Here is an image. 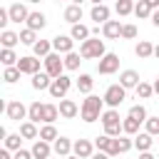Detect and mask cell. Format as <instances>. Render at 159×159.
Masks as SVG:
<instances>
[{"label": "cell", "instance_id": "cell-50", "mask_svg": "<svg viewBox=\"0 0 159 159\" xmlns=\"http://www.w3.org/2000/svg\"><path fill=\"white\" fill-rule=\"evenodd\" d=\"M0 159H12V157H10V149H7V147H5V149H0Z\"/></svg>", "mask_w": 159, "mask_h": 159}, {"label": "cell", "instance_id": "cell-16", "mask_svg": "<svg viewBox=\"0 0 159 159\" xmlns=\"http://www.w3.org/2000/svg\"><path fill=\"white\" fill-rule=\"evenodd\" d=\"M72 144H75V142H70L67 137H57V139L52 142V152H55L57 157H70V152H72Z\"/></svg>", "mask_w": 159, "mask_h": 159}, {"label": "cell", "instance_id": "cell-3", "mask_svg": "<svg viewBox=\"0 0 159 159\" xmlns=\"http://www.w3.org/2000/svg\"><path fill=\"white\" fill-rule=\"evenodd\" d=\"M99 122L104 124V134H109V137H119V132H124V129H122V119H119V112H117L114 107H109L107 112H102Z\"/></svg>", "mask_w": 159, "mask_h": 159}, {"label": "cell", "instance_id": "cell-35", "mask_svg": "<svg viewBox=\"0 0 159 159\" xmlns=\"http://www.w3.org/2000/svg\"><path fill=\"white\" fill-rule=\"evenodd\" d=\"M57 117H60V107H55V104H45V114H42V122H45V124H52Z\"/></svg>", "mask_w": 159, "mask_h": 159}, {"label": "cell", "instance_id": "cell-60", "mask_svg": "<svg viewBox=\"0 0 159 159\" xmlns=\"http://www.w3.org/2000/svg\"><path fill=\"white\" fill-rule=\"evenodd\" d=\"M50 159H52V157H50Z\"/></svg>", "mask_w": 159, "mask_h": 159}, {"label": "cell", "instance_id": "cell-27", "mask_svg": "<svg viewBox=\"0 0 159 159\" xmlns=\"http://www.w3.org/2000/svg\"><path fill=\"white\" fill-rule=\"evenodd\" d=\"M32 52H35V57H47L52 52V40H37L32 45Z\"/></svg>", "mask_w": 159, "mask_h": 159}, {"label": "cell", "instance_id": "cell-38", "mask_svg": "<svg viewBox=\"0 0 159 159\" xmlns=\"http://www.w3.org/2000/svg\"><path fill=\"white\" fill-rule=\"evenodd\" d=\"M20 42H22V45H30V47H32V45L37 42V32H35V30H30V27L20 30Z\"/></svg>", "mask_w": 159, "mask_h": 159}, {"label": "cell", "instance_id": "cell-58", "mask_svg": "<svg viewBox=\"0 0 159 159\" xmlns=\"http://www.w3.org/2000/svg\"><path fill=\"white\" fill-rule=\"evenodd\" d=\"M27 2H40V0H27Z\"/></svg>", "mask_w": 159, "mask_h": 159}, {"label": "cell", "instance_id": "cell-28", "mask_svg": "<svg viewBox=\"0 0 159 159\" xmlns=\"http://www.w3.org/2000/svg\"><path fill=\"white\" fill-rule=\"evenodd\" d=\"M75 84H77V89H80L82 94H92V87H94V80H92V75H80Z\"/></svg>", "mask_w": 159, "mask_h": 159}, {"label": "cell", "instance_id": "cell-2", "mask_svg": "<svg viewBox=\"0 0 159 159\" xmlns=\"http://www.w3.org/2000/svg\"><path fill=\"white\" fill-rule=\"evenodd\" d=\"M80 55L84 60H102L107 55V50H104V42L99 37H89V40H84L80 45Z\"/></svg>", "mask_w": 159, "mask_h": 159}, {"label": "cell", "instance_id": "cell-14", "mask_svg": "<svg viewBox=\"0 0 159 159\" xmlns=\"http://www.w3.org/2000/svg\"><path fill=\"white\" fill-rule=\"evenodd\" d=\"M32 157L35 159H50V154H52V147H50V142H45V139H35V144H32Z\"/></svg>", "mask_w": 159, "mask_h": 159}, {"label": "cell", "instance_id": "cell-23", "mask_svg": "<svg viewBox=\"0 0 159 159\" xmlns=\"http://www.w3.org/2000/svg\"><path fill=\"white\" fill-rule=\"evenodd\" d=\"M20 134H22V139H37L40 137V129H37V124L35 122H22L20 124Z\"/></svg>", "mask_w": 159, "mask_h": 159}, {"label": "cell", "instance_id": "cell-47", "mask_svg": "<svg viewBox=\"0 0 159 159\" xmlns=\"http://www.w3.org/2000/svg\"><path fill=\"white\" fill-rule=\"evenodd\" d=\"M7 22H10V12L7 10H0V27H5Z\"/></svg>", "mask_w": 159, "mask_h": 159}, {"label": "cell", "instance_id": "cell-8", "mask_svg": "<svg viewBox=\"0 0 159 159\" xmlns=\"http://www.w3.org/2000/svg\"><path fill=\"white\" fill-rule=\"evenodd\" d=\"M17 70L22 72V75H37L40 72V57H35V55H27V57H20L17 60Z\"/></svg>", "mask_w": 159, "mask_h": 159}, {"label": "cell", "instance_id": "cell-13", "mask_svg": "<svg viewBox=\"0 0 159 159\" xmlns=\"http://www.w3.org/2000/svg\"><path fill=\"white\" fill-rule=\"evenodd\" d=\"M102 35H104L107 40H119V37H122V22H119V20H107V22L102 25Z\"/></svg>", "mask_w": 159, "mask_h": 159}, {"label": "cell", "instance_id": "cell-12", "mask_svg": "<svg viewBox=\"0 0 159 159\" xmlns=\"http://www.w3.org/2000/svg\"><path fill=\"white\" fill-rule=\"evenodd\" d=\"M7 12H10V22H27V17H30V12H27V7L22 5V2H12L10 7H7Z\"/></svg>", "mask_w": 159, "mask_h": 159}, {"label": "cell", "instance_id": "cell-11", "mask_svg": "<svg viewBox=\"0 0 159 159\" xmlns=\"http://www.w3.org/2000/svg\"><path fill=\"white\" fill-rule=\"evenodd\" d=\"M72 154H77L80 159H89V157L94 154V144H92L89 139H77V142L72 144Z\"/></svg>", "mask_w": 159, "mask_h": 159}, {"label": "cell", "instance_id": "cell-43", "mask_svg": "<svg viewBox=\"0 0 159 159\" xmlns=\"http://www.w3.org/2000/svg\"><path fill=\"white\" fill-rule=\"evenodd\" d=\"M144 124H147V132H149L152 137H157V134H159V117H147V122H144Z\"/></svg>", "mask_w": 159, "mask_h": 159}, {"label": "cell", "instance_id": "cell-7", "mask_svg": "<svg viewBox=\"0 0 159 159\" xmlns=\"http://www.w3.org/2000/svg\"><path fill=\"white\" fill-rule=\"evenodd\" d=\"M117 70H119V55H114V52H107L97 62V72L99 75H114Z\"/></svg>", "mask_w": 159, "mask_h": 159}, {"label": "cell", "instance_id": "cell-51", "mask_svg": "<svg viewBox=\"0 0 159 159\" xmlns=\"http://www.w3.org/2000/svg\"><path fill=\"white\" fill-rule=\"evenodd\" d=\"M139 159H154L152 152H139Z\"/></svg>", "mask_w": 159, "mask_h": 159}, {"label": "cell", "instance_id": "cell-10", "mask_svg": "<svg viewBox=\"0 0 159 159\" xmlns=\"http://www.w3.org/2000/svg\"><path fill=\"white\" fill-rule=\"evenodd\" d=\"M72 47H75V37L72 35H57V37H52V50L55 52L67 55V52H72Z\"/></svg>", "mask_w": 159, "mask_h": 159}, {"label": "cell", "instance_id": "cell-21", "mask_svg": "<svg viewBox=\"0 0 159 159\" xmlns=\"http://www.w3.org/2000/svg\"><path fill=\"white\" fill-rule=\"evenodd\" d=\"M50 84H52V77L47 75V72H37V75H32V87L35 89H50Z\"/></svg>", "mask_w": 159, "mask_h": 159}, {"label": "cell", "instance_id": "cell-57", "mask_svg": "<svg viewBox=\"0 0 159 159\" xmlns=\"http://www.w3.org/2000/svg\"><path fill=\"white\" fill-rule=\"evenodd\" d=\"M72 2H75V5H82V2H84V0H72Z\"/></svg>", "mask_w": 159, "mask_h": 159}, {"label": "cell", "instance_id": "cell-45", "mask_svg": "<svg viewBox=\"0 0 159 159\" xmlns=\"http://www.w3.org/2000/svg\"><path fill=\"white\" fill-rule=\"evenodd\" d=\"M122 37L124 40H134L137 37V27L134 25H122Z\"/></svg>", "mask_w": 159, "mask_h": 159}, {"label": "cell", "instance_id": "cell-54", "mask_svg": "<svg viewBox=\"0 0 159 159\" xmlns=\"http://www.w3.org/2000/svg\"><path fill=\"white\" fill-rule=\"evenodd\" d=\"M154 57L159 60V45H154Z\"/></svg>", "mask_w": 159, "mask_h": 159}, {"label": "cell", "instance_id": "cell-4", "mask_svg": "<svg viewBox=\"0 0 159 159\" xmlns=\"http://www.w3.org/2000/svg\"><path fill=\"white\" fill-rule=\"evenodd\" d=\"M42 62H45V72H47L52 80L60 77L62 70H65V57H60V52H50L47 57H42Z\"/></svg>", "mask_w": 159, "mask_h": 159}, {"label": "cell", "instance_id": "cell-1", "mask_svg": "<svg viewBox=\"0 0 159 159\" xmlns=\"http://www.w3.org/2000/svg\"><path fill=\"white\" fill-rule=\"evenodd\" d=\"M102 107H104V97L99 99L97 94H87V99H84L82 107H80V117H82L87 124H92V122H97V119L102 117Z\"/></svg>", "mask_w": 159, "mask_h": 159}, {"label": "cell", "instance_id": "cell-20", "mask_svg": "<svg viewBox=\"0 0 159 159\" xmlns=\"http://www.w3.org/2000/svg\"><path fill=\"white\" fill-rule=\"evenodd\" d=\"M89 17H92L97 25H99V22L104 25V22L109 20V7H107L104 2H102V5H94V7H92V12H89Z\"/></svg>", "mask_w": 159, "mask_h": 159}, {"label": "cell", "instance_id": "cell-40", "mask_svg": "<svg viewBox=\"0 0 159 159\" xmlns=\"http://www.w3.org/2000/svg\"><path fill=\"white\" fill-rule=\"evenodd\" d=\"M60 134H57V129H55V124H45L42 129H40V139H45V142H55Z\"/></svg>", "mask_w": 159, "mask_h": 159}, {"label": "cell", "instance_id": "cell-42", "mask_svg": "<svg viewBox=\"0 0 159 159\" xmlns=\"http://www.w3.org/2000/svg\"><path fill=\"white\" fill-rule=\"evenodd\" d=\"M129 117H134V119H139V122H147V109H144V104L129 107Z\"/></svg>", "mask_w": 159, "mask_h": 159}, {"label": "cell", "instance_id": "cell-25", "mask_svg": "<svg viewBox=\"0 0 159 159\" xmlns=\"http://www.w3.org/2000/svg\"><path fill=\"white\" fill-rule=\"evenodd\" d=\"M45 25H47V17H45L42 12H30V17H27V27H30V30L37 32V30H42Z\"/></svg>", "mask_w": 159, "mask_h": 159}, {"label": "cell", "instance_id": "cell-24", "mask_svg": "<svg viewBox=\"0 0 159 159\" xmlns=\"http://www.w3.org/2000/svg\"><path fill=\"white\" fill-rule=\"evenodd\" d=\"M152 134L149 132H139V134H134V147L139 149V152H149V147H152Z\"/></svg>", "mask_w": 159, "mask_h": 159}, {"label": "cell", "instance_id": "cell-29", "mask_svg": "<svg viewBox=\"0 0 159 159\" xmlns=\"http://www.w3.org/2000/svg\"><path fill=\"white\" fill-rule=\"evenodd\" d=\"M0 42H2V47H15L20 42V35L12 32V30H2L0 32Z\"/></svg>", "mask_w": 159, "mask_h": 159}, {"label": "cell", "instance_id": "cell-9", "mask_svg": "<svg viewBox=\"0 0 159 159\" xmlns=\"http://www.w3.org/2000/svg\"><path fill=\"white\" fill-rule=\"evenodd\" d=\"M5 114H7V119L20 122V119H25V117H27V107H25L20 99H12V102H7V104H5Z\"/></svg>", "mask_w": 159, "mask_h": 159}, {"label": "cell", "instance_id": "cell-39", "mask_svg": "<svg viewBox=\"0 0 159 159\" xmlns=\"http://www.w3.org/2000/svg\"><path fill=\"white\" fill-rule=\"evenodd\" d=\"M20 75H22V72L17 70V65H15V67H5V72H2V80H5L7 84H15V82L20 80Z\"/></svg>", "mask_w": 159, "mask_h": 159}, {"label": "cell", "instance_id": "cell-32", "mask_svg": "<svg viewBox=\"0 0 159 159\" xmlns=\"http://www.w3.org/2000/svg\"><path fill=\"white\" fill-rule=\"evenodd\" d=\"M114 10H117L119 17H124V15L134 12V0H117V2H114Z\"/></svg>", "mask_w": 159, "mask_h": 159}, {"label": "cell", "instance_id": "cell-48", "mask_svg": "<svg viewBox=\"0 0 159 159\" xmlns=\"http://www.w3.org/2000/svg\"><path fill=\"white\" fill-rule=\"evenodd\" d=\"M149 20H152V25H154V27H159V7H157V10H152V17H149Z\"/></svg>", "mask_w": 159, "mask_h": 159}, {"label": "cell", "instance_id": "cell-30", "mask_svg": "<svg viewBox=\"0 0 159 159\" xmlns=\"http://www.w3.org/2000/svg\"><path fill=\"white\" fill-rule=\"evenodd\" d=\"M17 60H20V57L12 52V47H2V52H0V62H2L5 67H15Z\"/></svg>", "mask_w": 159, "mask_h": 159}, {"label": "cell", "instance_id": "cell-46", "mask_svg": "<svg viewBox=\"0 0 159 159\" xmlns=\"http://www.w3.org/2000/svg\"><path fill=\"white\" fill-rule=\"evenodd\" d=\"M12 159H35V157H32V152H27V149H17V152L12 154Z\"/></svg>", "mask_w": 159, "mask_h": 159}, {"label": "cell", "instance_id": "cell-44", "mask_svg": "<svg viewBox=\"0 0 159 159\" xmlns=\"http://www.w3.org/2000/svg\"><path fill=\"white\" fill-rule=\"evenodd\" d=\"M117 147H119V154H124V152H129L134 147V142L127 139V137H117Z\"/></svg>", "mask_w": 159, "mask_h": 159}, {"label": "cell", "instance_id": "cell-31", "mask_svg": "<svg viewBox=\"0 0 159 159\" xmlns=\"http://www.w3.org/2000/svg\"><path fill=\"white\" fill-rule=\"evenodd\" d=\"M82 60H84V57H82L80 52H75V50H72V52H67V55H65V70H77Z\"/></svg>", "mask_w": 159, "mask_h": 159}, {"label": "cell", "instance_id": "cell-5", "mask_svg": "<svg viewBox=\"0 0 159 159\" xmlns=\"http://www.w3.org/2000/svg\"><path fill=\"white\" fill-rule=\"evenodd\" d=\"M70 87H72V80L67 77V75H60V77H55L52 80V84H50V94L55 97V99H65V94L70 92Z\"/></svg>", "mask_w": 159, "mask_h": 159}, {"label": "cell", "instance_id": "cell-53", "mask_svg": "<svg viewBox=\"0 0 159 159\" xmlns=\"http://www.w3.org/2000/svg\"><path fill=\"white\" fill-rule=\"evenodd\" d=\"M154 94H159V77L154 80Z\"/></svg>", "mask_w": 159, "mask_h": 159}, {"label": "cell", "instance_id": "cell-22", "mask_svg": "<svg viewBox=\"0 0 159 159\" xmlns=\"http://www.w3.org/2000/svg\"><path fill=\"white\" fill-rule=\"evenodd\" d=\"M42 114H45V104H40V102H32V104L27 107V119H30V122L40 124V122H42Z\"/></svg>", "mask_w": 159, "mask_h": 159}, {"label": "cell", "instance_id": "cell-55", "mask_svg": "<svg viewBox=\"0 0 159 159\" xmlns=\"http://www.w3.org/2000/svg\"><path fill=\"white\" fill-rule=\"evenodd\" d=\"M65 159H80V157H77V154H70V157H65Z\"/></svg>", "mask_w": 159, "mask_h": 159}, {"label": "cell", "instance_id": "cell-36", "mask_svg": "<svg viewBox=\"0 0 159 159\" xmlns=\"http://www.w3.org/2000/svg\"><path fill=\"white\" fill-rule=\"evenodd\" d=\"M139 124H142L139 119H134V117L127 114V119L122 122V129H124V134H137V132H139Z\"/></svg>", "mask_w": 159, "mask_h": 159}, {"label": "cell", "instance_id": "cell-6", "mask_svg": "<svg viewBox=\"0 0 159 159\" xmlns=\"http://www.w3.org/2000/svg\"><path fill=\"white\" fill-rule=\"evenodd\" d=\"M124 99H127V89H124L122 84H109V87H107V92H104V104H109V107L117 109Z\"/></svg>", "mask_w": 159, "mask_h": 159}, {"label": "cell", "instance_id": "cell-26", "mask_svg": "<svg viewBox=\"0 0 159 159\" xmlns=\"http://www.w3.org/2000/svg\"><path fill=\"white\" fill-rule=\"evenodd\" d=\"M70 35L75 37V40H89L92 37V30L87 27V25H82V22H77V25H72V30H70Z\"/></svg>", "mask_w": 159, "mask_h": 159}, {"label": "cell", "instance_id": "cell-49", "mask_svg": "<svg viewBox=\"0 0 159 159\" xmlns=\"http://www.w3.org/2000/svg\"><path fill=\"white\" fill-rule=\"evenodd\" d=\"M89 159H112V157H109L107 152H94V154H92Z\"/></svg>", "mask_w": 159, "mask_h": 159}, {"label": "cell", "instance_id": "cell-37", "mask_svg": "<svg viewBox=\"0 0 159 159\" xmlns=\"http://www.w3.org/2000/svg\"><path fill=\"white\" fill-rule=\"evenodd\" d=\"M20 144H22V134H20V132H17V134H7V137H5V147H7L10 152H17V149H22Z\"/></svg>", "mask_w": 159, "mask_h": 159}, {"label": "cell", "instance_id": "cell-15", "mask_svg": "<svg viewBox=\"0 0 159 159\" xmlns=\"http://www.w3.org/2000/svg\"><path fill=\"white\" fill-rule=\"evenodd\" d=\"M139 82H142V80H139V72H134V70H124V72L119 75V84H122L124 89H134Z\"/></svg>", "mask_w": 159, "mask_h": 159}, {"label": "cell", "instance_id": "cell-33", "mask_svg": "<svg viewBox=\"0 0 159 159\" xmlns=\"http://www.w3.org/2000/svg\"><path fill=\"white\" fill-rule=\"evenodd\" d=\"M152 5L147 2V0H137V5H134V15L137 17H152Z\"/></svg>", "mask_w": 159, "mask_h": 159}, {"label": "cell", "instance_id": "cell-56", "mask_svg": "<svg viewBox=\"0 0 159 159\" xmlns=\"http://www.w3.org/2000/svg\"><path fill=\"white\" fill-rule=\"evenodd\" d=\"M92 2H94V5H102V2H104V0H92Z\"/></svg>", "mask_w": 159, "mask_h": 159}, {"label": "cell", "instance_id": "cell-34", "mask_svg": "<svg viewBox=\"0 0 159 159\" xmlns=\"http://www.w3.org/2000/svg\"><path fill=\"white\" fill-rule=\"evenodd\" d=\"M134 92H137L139 99H149V97L154 94V84H149V82H139V84L134 87Z\"/></svg>", "mask_w": 159, "mask_h": 159}, {"label": "cell", "instance_id": "cell-59", "mask_svg": "<svg viewBox=\"0 0 159 159\" xmlns=\"http://www.w3.org/2000/svg\"><path fill=\"white\" fill-rule=\"evenodd\" d=\"M55 2H60V0H55Z\"/></svg>", "mask_w": 159, "mask_h": 159}, {"label": "cell", "instance_id": "cell-52", "mask_svg": "<svg viewBox=\"0 0 159 159\" xmlns=\"http://www.w3.org/2000/svg\"><path fill=\"white\" fill-rule=\"evenodd\" d=\"M147 2H149V5H152V7H154V10H157V7H159V0H147Z\"/></svg>", "mask_w": 159, "mask_h": 159}, {"label": "cell", "instance_id": "cell-41", "mask_svg": "<svg viewBox=\"0 0 159 159\" xmlns=\"http://www.w3.org/2000/svg\"><path fill=\"white\" fill-rule=\"evenodd\" d=\"M112 139H114V137L102 134V137H97V139H94V147H97L99 152H107V154H109V149H112Z\"/></svg>", "mask_w": 159, "mask_h": 159}, {"label": "cell", "instance_id": "cell-19", "mask_svg": "<svg viewBox=\"0 0 159 159\" xmlns=\"http://www.w3.org/2000/svg\"><path fill=\"white\" fill-rule=\"evenodd\" d=\"M65 20H67L70 25H77V22L82 20V5H75V2L67 5V7H65Z\"/></svg>", "mask_w": 159, "mask_h": 159}, {"label": "cell", "instance_id": "cell-18", "mask_svg": "<svg viewBox=\"0 0 159 159\" xmlns=\"http://www.w3.org/2000/svg\"><path fill=\"white\" fill-rule=\"evenodd\" d=\"M134 55H137L139 60H149V57L154 55V45H152L149 40H139L137 47H134Z\"/></svg>", "mask_w": 159, "mask_h": 159}, {"label": "cell", "instance_id": "cell-17", "mask_svg": "<svg viewBox=\"0 0 159 159\" xmlns=\"http://www.w3.org/2000/svg\"><path fill=\"white\" fill-rule=\"evenodd\" d=\"M77 112H80L77 102H72V99H60V117H65V119H75Z\"/></svg>", "mask_w": 159, "mask_h": 159}]
</instances>
